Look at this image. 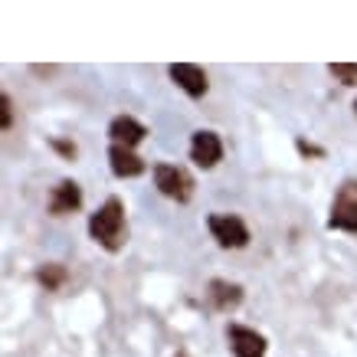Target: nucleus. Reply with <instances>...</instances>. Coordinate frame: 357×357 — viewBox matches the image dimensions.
Here are the masks:
<instances>
[{
	"label": "nucleus",
	"instance_id": "nucleus-1",
	"mask_svg": "<svg viewBox=\"0 0 357 357\" xmlns=\"http://www.w3.org/2000/svg\"><path fill=\"white\" fill-rule=\"evenodd\" d=\"M89 233H92L98 246L109 249V252H119L125 246V206H121L119 197H109L89 217Z\"/></svg>",
	"mask_w": 357,
	"mask_h": 357
},
{
	"label": "nucleus",
	"instance_id": "nucleus-2",
	"mask_svg": "<svg viewBox=\"0 0 357 357\" xmlns=\"http://www.w3.org/2000/svg\"><path fill=\"white\" fill-rule=\"evenodd\" d=\"M154 184L164 197H171L177 204H187L194 197V177L177 164H154Z\"/></svg>",
	"mask_w": 357,
	"mask_h": 357
},
{
	"label": "nucleus",
	"instance_id": "nucleus-3",
	"mask_svg": "<svg viewBox=\"0 0 357 357\" xmlns=\"http://www.w3.org/2000/svg\"><path fill=\"white\" fill-rule=\"evenodd\" d=\"M328 227L344 229V233H357V181H344V184H341L335 204H331Z\"/></svg>",
	"mask_w": 357,
	"mask_h": 357
},
{
	"label": "nucleus",
	"instance_id": "nucleus-4",
	"mask_svg": "<svg viewBox=\"0 0 357 357\" xmlns=\"http://www.w3.org/2000/svg\"><path fill=\"white\" fill-rule=\"evenodd\" d=\"M206 227H210L213 239H217L223 249L249 246V227L236 217V213H213V217L206 220Z\"/></svg>",
	"mask_w": 357,
	"mask_h": 357
},
{
	"label": "nucleus",
	"instance_id": "nucleus-5",
	"mask_svg": "<svg viewBox=\"0 0 357 357\" xmlns=\"http://www.w3.org/2000/svg\"><path fill=\"white\" fill-rule=\"evenodd\" d=\"M190 161L204 171L223 161V141H220L217 131H197L194 141H190Z\"/></svg>",
	"mask_w": 357,
	"mask_h": 357
},
{
	"label": "nucleus",
	"instance_id": "nucleus-6",
	"mask_svg": "<svg viewBox=\"0 0 357 357\" xmlns=\"http://www.w3.org/2000/svg\"><path fill=\"white\" fill-rule=\"evenodd\" d=\"M82 206V187L76 181H59L50 194V213L53 217H69Z\"/></svg>",
	"mask_w": 357,
	"mask_h": 357
},
{
	"label": "nucleus",
	"instance_id": "nucleus-7",
	"mask_svg": "<svg viewBox=\"0 0 357 357\" xmlns=\"http://www.w3.org/2000/svg\"><path fill=\"white\" fill-rule=\"evenodd\" d=\"M229 347L236 357H266V337L246 325H229Z\"/></svg>",
	"mask_w": 357,
	"mask_h": 357
},
{
	"label": "nucleus",
	"instance_id": "nucleus-8",
	"mask_svg": "<svg viewBox=\"0 0 357 357\" xmlns=\"http://www.w3.org/2000/svg\"><path fill=\"white\" fill-rule=\"evenodd\" d=\"M171 79L184 89L190 98H200L206 92V86H210V82H206V73L194 63H174L171 66Z\"/></svg>",
	"mask_w": 357,
	"mask_h": 357
},
{
	"label": "nucleus",
	"instance_id": "nucleus-9",
	"mask_svg": "<svg viewBox=\"0 0 357 357\" xmlns=\"http://www.w3.org/2000/svg\"><path fill=\"white\" fill-rule=\"evenodd\" d=\"M109 135L115 144H125V148H135L141 141L148 138V128L141 125L138 119H131V115H119V119L109 125Z\"/></svg>",
	"mask_w": 357,
	"mask_h": 357
},
{
	"label": "nucleus",
	"instance_id": "nucleus-10",
	"mask_svg": "<svg viewBox=\"0 0 357 357\" xmlns=\"http://www.w3.org/2000/svg\"><path fill=\"white\" fill-rule=\"evenodd\" d=\"M109 161H112V171L119 174V177H138V174H144V167H148V164L141 161L131 148H125V144H112Z\"/></svg>",
	"mask_w": 357,
	"mask_h": 357
},
{
	"label": "nucleus",
	"instance_id": "nucleus-11",
	"mask_svg": "<svg viewBox=\"0 0 357 357\" xmlns=\"http://www.w3.org/2000/svg\"><path fill=\"white\" fill-rule=\"evenodd\" d=\"M206 289H210V302H213V308H220V312H233V308L243 302V285H236V282L213 279Z\"/></svg>",
	"mask_w": 357,
	"mask_h": 357
},
{
	"label": "nucleus",
	"instance_id": "nucleus-12",
	"mask_svg": "<svg viewBox=\"0 0 357 357\" xmlns=\"http://www.w3.org/2000/svg\"><path fill=\"white\" fill-rule=\"evenodd\" d=\"M36 279H40V285H43L46 292H56V289L66 282V266H59V262H46V266H40Z\"/></svg>",
	"mask_w": 357,
	"mask_h": 357
},
{
	"label": "nucleus",
	"instance_id": "nucleus-13",
	"mask_svg": "<svg viewBox=\"0 0 357 357\" xmlns=\"http://www.w3.org/2000/svg\"><path fill=\"white\" fill-rule=\"evenodd\" d=\"M331 76L337 82H344V86H357V63H331Z\"/></svg>",
	"mask_w": 357,
	"mask_h": 357
},
{
	"label": "nucleus",
	"instance_id": "nucleus-14",
	"mask_svg": "<svg viewBox=\"0 0 357 357\" xmlns=\"http://www.w3.org/2000/svg\"><path fill=\"white\" fill-rule=\"evenodd\" d=\"M10 125H13V102H10V96L3 92V96H0V128L7 131Z\"/></svg>",
	"mask_w": 357,
	"mask_h": 357
},
{
	"label": "nucleus",
	"instance_id": "nucleus-15",
	"mask_svg": "<svg viewBox=\"0 0 357 357\" xmlns=\"http://www.w3.org/2000/svg\"><path fill=\"white\" fill-rule=\"evenodd\" d=\"M53 148H56V151H59V154H63V158H69V161H73V158H76V144H73V141H59V138H56L53 141Z\"/></svg>",
	"mask_w": 357,
	"mask_h": 357
},
{
	"label": "nucleus",
	"instance_id": "nucleus-16",
	"mask_svg": "<svg viewBox=\"0 0 357 357\" xmlns=\"http://www.w3.org/2000/svg\"><path fill=\"white\" fill-rule=\"evenodd\" d=\"M298 151H302V154H312V158H321V154H325L321 148H314V144H308V141H298Z\"/></svg>",
	"mask_w": 357,
	"mask_h": 357
},
{
	"label": "nucleus",
	"instance_id": "nucleus-17",
	"mask_svg": "<svg viewBox=\"0 0 357 357\" xmlns=\"http://www.w3.org/2000/svg\"><path fill=\"white\" fill-rule=\"evenodd\" d=\"M354 112H357V102H354Z\"/></svg>",
	"mask_w": 357,
	"mask_h": 357
}]
</instances>
